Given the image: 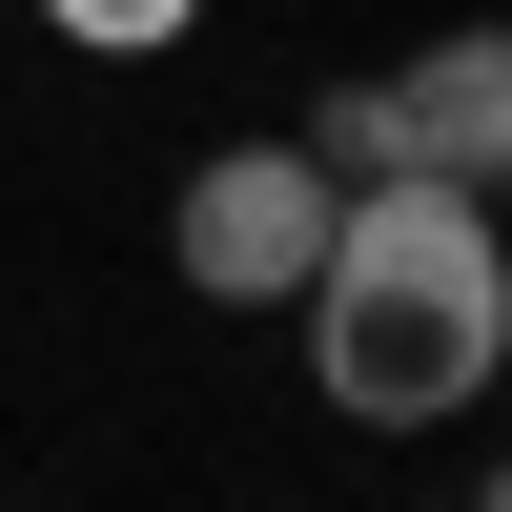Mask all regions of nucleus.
I'll use <instances>...</instances> for the list:
<instances>
[{
    "label": "nucleus",
    "instance_id": "obj_1",
    "mask_svg": "<svg viewBox=\"0 0 512 512\" xmlns=\"http://www.w3.org/2000/svg\"><path fill=\"white\" fill-rule=\"evenodd\" d=\"M287 308H308V369H328L349 431H451V410L512 390V226L451 164L349 185L328 205V267L287 287Z\"/></svg>",
    "mask_w": 512,
    "mask_h": 512
},
{
    "label": "nucleus",
    "instance_id": "obj_2",
    "mask_svg": "<svg viewBox=\"0 0 512 512\" xmlns=\"http://www.w3.org/2000/svg\"><path fill=\"white\" fill-rule=\"evenodd\" d=\"M328 205H349V185H328L308 144H205L185 205H164V267H185L205 308H287V287L328 267Z\"/></svg>",
    "mask_w": 512,
    "mask_h": 512
},
{
    "label": "nucleus",
    "instance_id": "obj_3",
    "mask_svg": "<svg viewBox=\"0 0 512 512\" xmlns=\"http://www.w3.org/2000/svg\"><path fill=\"white\" fill-rule=\"evenodd\" d=\"M390 123H410V164L512 205V21H451L431 62H390Z\"/></svg>",
    "mask_w": 512,
    "mask_h": 512
},
{
    "label": "nucleus",
    "instance_id": "obj_4",
    "mask_svg": "<svg viewBox=\"0 0 512 512\" xmlns=\"http://www.w3.org/2000/svg\"><path fill=\"white\" fill-rule=\"evenodd\" d=\"M308 164H328V185H390V164H410L390 82H328V103H308Z\"/></svg>",
    "mask_w": 512,
    "mask_h": 512
},
{
    "label": "nucleus",
    "instance_id": "obj_5",
    "mask_svg": "<svg viewBox=\"0 0 512 512\" xmlns=\"http://www.w3.org/2000/svg\"><path fill=\"white\" fill-rule=\"evenodd\" d=\"M21 21H62V41H103V62H164V41L205 21V0H21Z\"/></svg>",
    "mask_w": 512,
    "mask_h": 512
}]
</instances>
